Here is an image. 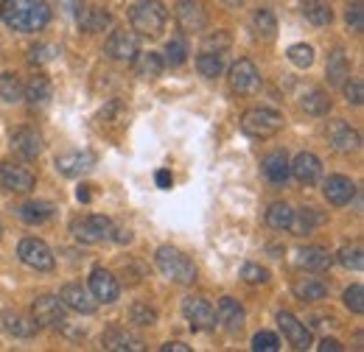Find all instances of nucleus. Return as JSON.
I'll list each match as a JSON object with an SVG mask.
<instances>
[{
  "label": "nucleus",
  "mask_w": 364,
  "mask_h": 352,
  "mask_svg": "<svg viewBox=\"0 0 364 352\" xmlns=\"http://www.w3.org/2000/svg\"><path fill=\"white\" fill-rule=\"evenodd\" d=\"M289 62L294 65V67H311L314 65V48L311 45H291L289 48Z\"/></svg>",
  "instance_id": "obj_39"
},
{
  "label": "nucleus",
  "mask_w": 364,
  "mask_h": 352,
  "mask_svg": "<svg viewBox=\"0 0 364 352\" xmlns=\"http://www.w3.org/2000/svg\"><path fill=\"white\" fill-rule=\"evenodd\" d=\"M17 255H20L23 263L31 265V268H37V271H50V268L56 265L53 252L48 249V243L46 241H40V238H26V241H20Z\"/></svg>",
  "instance_id": "obj_6"
},
{
  "label": "nucleus",
  "mask_w": 364,
  "mask_h": 352,
  "mask_svg": "<svg viewBox=\"0 0 364 352\" xmlns=\"http://www.w3.org/2000/svg\"><path fill=\"white\" fill-rule=\"evenodd\" d=\"M0 17L14 31H40L50 20V9L46 0H3Z\"/></svg>",
  "instance_id": "obj_1"
},
{
  "label": "nucleus",
  "mask_w": 364,
  "mask_h": 352,
  "mask_svg": "<svg viewBox=\"0 0 364 352\" xmlns=\"http://www.w3.org/2000/svg\"><path fill=\"white\" fill-rule=\"evenodd\" d=\"M182 313H185V319L191 321L193 330H213L216 327V310L202 297H188L182 302Z\"/></svg>",
  "instance_id": "obj_8"
},
{
  "label": "nucleus",
  "mask_w": 364,
  "mask_h": 352,
  "mask_svg": "<svg viewBox=\"0 0 364 352\" xmlns=\"http://www.w3.org/2000/svg\"><path fill=\"white\" fill-rule=\"evenodd\" d=\"M157 268L168 280H174L180 285H191L196 280V265H193V260L188 255H182L180 249H174V246H160L157 249Z\"/></svg>",
  "instance_id": "obj_3"
},
{
  "label": "nucleus",
  "mask_w": 364,
  "mask_h": 352,
  "mask_svg": "<svg viewBox=\"0 0 364 352\" xmlns=\"http://www.w3.org/2000/svg\"><path fill=\"white\" fill-rule=\"evenodd\" d=\"M297 265L309 268V271H325L331 265V255L322 246H306V249L297 252Z\"/></svg>",
  "instance_id": "obj_26"
},
{
  "label": "nucleus",
  "mask_w": 364,
  "mask_h": 352,
  "mask_svg": "<svg viewBox=\"0 0 364 352\" xmlns=\"http://www.w3.org/2000/svg\"><path fill=\"white\" fill-rule=\"evenodd\" d=\"M325 294H328V285H325L322 280L300 277V280L294 282V297L303 299V302H319V299H325Z\"/></svg>",
  "instance_id": "obj_25"
},
{
  "label": "nucleus",
  "mask_w": 364,
  "mask_h": 352,
  "mask_svg": "<svg viewBox=\"0 0 364 352\" xmlns=\"http://www.w3.org/2000/svg\"><path fill=\"white\" fill-rule=\"evenodd\" d=\"M241 129L250 134V137H272L283 129V118L274 112V109H264V106H258V109H247L244 112V118H241Z\"/></svg>",
  "instance_id": "obj_4"
},
{
  "label": "nucleus",
  "mask_w": 364,
  "mask_h": 352,
  "mask_svg": "<svg viewBox=\"0 0 364 352\" xmlns=\"http://www.w3.org/2000/svg\"><path fill=\"white\" fill-rule=\"evenodd\" d=\"M328 84H333V87H339V84H345V79L350 76V62H348V56L342 53V50H333L331 56H328Z\"/></svg>",
  "instance_id": "obj_28"
},
{
  "label": "nucleus",
  "mask_w": 364,
  "mask_h": 352,
  "mask_svg": "<svg viewBox=\"0 0 364 352\" xmlns=\"http://www.w3.org/2000/svg\"><path fill=\"white\" fill-rule=\"evenodd\" d=\"M59 299H62L65 308L76 310V313H95V299H90V294L76 282H68L59 291Z\"/></svg>",
  "instance_id": "obj_18"
},
{
  "label": "nucleus",
  "mask_w": 364,
  "mask_h": 352,
  "mask_svg": "<svg viewBox=\"0 0 364 352\" xmlns=\"http://www.w3.org/2000/svg\"><path fill=\"white\" fill-rule=\"evenodd\" d=\"M104 53L115 62H132L137 56V37L132 31H112L104 43Z\"/></svg>",
  "instance_id": "obj_12"
},
{
  "label": "nucleus",
  "mask_w": 364,
  "mask_h": 352,
  "mask_svg": "<svg viewBox=\"0 0 364 352\" xmlns=\"http://www.w3.org/2000/svg\"><path fill=\"white\" fill-rule=\"evenodd\" d=\"M241 277H244V282H250V285H264V282L269 280L267 268H261V265H255V263L244 265V268H241Z\"/></svg>",
  "instance_id": "obj_46"
},
{
  "label": "nucleus",
  "mask_w": 364,
  "mask_h": 352,
  "mask_svg": "<svg viewBox=\"0 0 364 352\" xmlns=\"http://www.w3.org/2000/svg\"><path fill=\"white\" fill-rule=\"evenodd\" d=\"M319 352H342V344L336 339H322L319 341Z\"/></svg>",
  "instance_id": "obj_50"
},
{
  "label": "nucleus",
  "mask_w": 364,
  "mask_h": 352,
  "mask_svg": "<svg viewBox=\"0 0 364 352\" xmlns=\"http://www.w3.org/2000/svg\"><path fill=\"white\" fill-rule=\"evenodd\" d=\"M230 6H238V3H241V0H228Z\"/></svg>",
  "instance_id": "obj_56"
},
{
  "label": "nucleus",
  "mask_w": 364,
  "mask_h": 352,
  "mask_svg": "<svg viewBox=\"0 0 364 352\" xmlns=\"http://www.w3.org/2000/svg\"><path fill=\"white\" fill-rule=\"evenodd\" d=\"M252 350L255 352H277L280 350V341H277L274 333H258V336L252 339Z\"/></svg>",
  "instance_id": "obj_47"
},
{
  "label": "nucleus",
  "mask_w": 364,
  "mask_h": 352,
  "mask_svg": "<svg viewBox=\"0 0 364 352\" xmlns=\"http://www.w3.org/2000/svg\"><path fill=\"white\" fill-rule=\"evenodd\" d=\"M0 235H3V229H0Z\"/></svg>",
  "instance_id": "obj_57"
},
{
  "label": "nucleus",
  "mask_w": 364,
  "mask_h": 352,
  "mask_svg": "<svg viewBox=\"0 0 364 352\" xmlns=\"http://www.w3.org/2000/svg\"><path fill=\"white\" fill-rule=\"evenodd\" d=\"M177 23L185 34H199L205 31L208 26V17H205V9L199 0H180L177 3Z\"/></svg>",
  "instance_id": "obj_11"
},
{
  "label": "nucleus",
  "mask_w": 364,
  "mask_h": 352,
  "mask_svg": "<svg viewBox=\"0 0 364 352\" xmlns=\"http://www.w3.org/2000/svg\"><path fill=\"white\" fill-rule=\"evenodd\" d=\"M34 174L26 168V165H17V163H9L3 160L0 163V185L6 190H14V193H28L34 187Z\"/></svg>",
  "instance_id": "obj_9"
},
{
  "label": "nucleus",
  "mask_w": 364,
  "mask_h": 352,
  "mask_svg": "<svg viewBox=\"0 0 364 352\" xmlns=\"http://www.w3.org/2000/svg\"><path fill=\"white\" fill-rule=\"evenodd\" d=\"M319 171H322L319 160L314 154H309V151H303V154L291 163V176H294L300 185H314L319 179Z\"/></svg>",
  "instance_id": "obj_23"
},
{
  "label": "nucleus",
  "mask_w": 364,
  "mask_h": 352,
  "mask_svg": "<svg viewBox=\"0 0 364 352\" xmlns=\"http://www.w3.org/2000/svg\"><path fill=\"white\" fill-rule=\"evenodd\" d=\"M76 20H79V26H82V31H104L109 23H112V14L109 11H104V9H98V6H90V9H79L76 11Z\"/></svg>",
  "instance_id": "obj_24"
},
{
  "label": "nucleus",
  "mask_w": 364,
  "mask_h": 352,
  "mask_svg": "<svg viewBox=\"0 0 364 352\" xmlns=\"http://www.w3.org/2000/svg\"><path fill=\"white\" fill-rule=\"evenodd\" d=\"M56 53H59V48H53V45H34L28 50V62L31 65H46V62L56 59Z\"/></svg>",
  "instance_id": "obj_42"
},
{
  "label": "nucleus",
  "mask_w": 364,
  "mask_h": 352,
  "mask_svg": "<svg viewBox=\"0 0 364 352\" xmlns=\"http://www.w3.org/2000/svg\"><path fill=\"white\" fill-rule=\"evenodd\" d=\"M319 221H322V216H317V210H314V207H303L300 213H294V216H291L289 229H294V235L306 238V235H311V232L317 229Z\"/></svg>",
  "instance_id": "obj_30"
},
{
  "label": "nucleus",
  "mask_w": 364,
  "mask_h": 352,
  "mask_svg": "<svg viewBox=\"0 0 364 352\" xmlns=\"http://www.w3.org/2000/svg\"><path fill=\"white\" fill-rule=\"evenodd\" d=\"M230 84L241 95H252V92L261 89V73H258V67L250 59H238L230 67Z\"/></svg>",
  "instance_id": "obj_7"
},
{
  "label": "nucleus",
  "mask_w": 364,
  "mask_h": 352,
  "mask_svg": "<svg viewBox=\"0 0 364 352\" xmlns=\"http://www.w3.org/2000/svg\"><path fill=\"white\" fill-rule=\"evenodd\" d=\"M264 174L272 185H286V179L291 176V163H289L286 151H272L264 157Z\"/></svg>",
  "instance_id": "obj_21"
},
{
  "label": "nucleus",
  "mask_w": 364,
  "mask_h": 352,
  "mask_svg": "<svg viewBox=\"0 0 364 352\" xmlns=\"http://www.w3.org/2000/svg\"><path fill=\"white\" fill-rule=\"evenodd\" d=\"M303 14H306V20L314 23V26H328V23L333 20V11H331L328 0H306V3H303Z\"/></svg>",
  "instance_id": "obj_33"
},
{
  "label": "nucleus",
  "mask_w": 364,
  "mask_h": 352,
  "mask_svg": "<svg viewBox=\"0 0 364 352\" xmlns=\"http://www.w3.org/2000/svg\"><path fill=\"white\" fill-rule=\"evenodd\" d=\"M0 98L9 101V104H14V101L23 98V84L17 82V76H11V73H3L0 76Z\"/></svg>",
  "instance_id": "obj_38"
},
{
  "label": "nucleus",
  "mask_w": 364,
  "mask_h": 352,
  "mask_svg": "<svg viewBox=\"0 0 364 352\" xmlns=\"http://www.w3.org/2000/svg\"><path fill=\"white\" fill-rule=\"evenodd\" d=\"M3 327H6L11 336H17V339H31V336L40 330V324H37L34 319H26L23 313H6V316H3Z\"/></svg>",
  "instance_id": "obj_27"
},
{
  "label": "nucleus",
  "mask_w": 364,
  "mask_h": 352,
  "mask_svg": "<svg viewBox=\"0 0 364 352\" xmlns=\"http://www.w3.org/2000/svg\"><path fill=\"white\" fill-rule=\"evenodd\" d=\"M11 145H14V151H17L20 157H26V160H37L40 151H43V137L34 132V129L23 126V129H17V132L11 134Z\"/></svg>",
  "instance_id": "obj_19"
},
{
  "label": "nucleus",
  "mask_w": 364,
  "mask_h": 352,
  "mask_svg": "<svg viewBox=\"0 0 364 352\" xmlns=\"http://www.w3.org/2000/svg\"><path fill=\"white\" fill-rule=\"evenodd\" d=\"M339 263L345 265V268L359 271V268L364 265L362 246H359V243H353V246H342V249H339Z\"/></svg>",
  "instance_id": "obj_40"
},
{
  "label": "nucleus",
  "mask_w": 364,
  "mask_h": 352,
  "mask_svg": "<svg viewBox=\"0 0 364 352\" xmlns=\"http://www.w3.org/2000/svg\"><path fill=\"white\" fill-rule=\"evenodd\" d=\"M101 344H104V350L143 352V341H140L137 336H132V333H127V330H118V327L107 330V333H104V339H101Z\"/></svg>",
  "instance_id": "obj_22"
},
{
  "label": "nucleus",
  "mask_w": 364,
  "mask_h": 352,
  "mask_svg": "<svg viewBox=\"0 0 364 352\" xmlns=\"http://www.w3.org/2000/svg\"><path fill=\"white\" fill-rule=\"evenodd\" d=\"M328 143L333 145V151H339V154H350V151L359 148L362 137H359L356 129H350L345 121H333V123H328Z\"/></svg>",
  "instance_id": "obj_15"
},
{
  "label": "nucleus",
  "mask_w": 364,
  "mask_h": 352,
  "mask_svg": "<svg viewBox=\"0 0 364 352\" xmlns=\"http://www.w3.org/2000/svg\"><path fill=\"white\" fill-rule=\"evenodd\" d=\"M26 98H28V104H46L48 98H50V82H48L46 76H34L28 84H26Z\"/></svg>",
  "instance_id": "obj_35"
},
{
  "label": "nucleus",
  "mask_w": 364,
  "mask_h": 352,
  "mask_svg": "<svg viewBox=\"0 0 364 352\" xmlns=\"http://www.w3.org/2000/svg\"><path fill=\"white\" fill-rule=\"evenodd\" d=\"M252 31H255V37L264 40V43L274 40V34H277V20H274V14L269 9H258V11L252 14Z\"/></svg>",
  "instance_id": "obj_29"
},
{
  "label": "nucleus",
  "mask_w": 364,
  "mask_h": 352,
  "mask_svg": "<svg viewBox=\"0 0 364 352\" xmlns=\"http://www.w3.org/2000/svg\"><path fill=\"white\" fill-rule=\"evenodd\" d=\"M166 20H168V11L163 0H135L129 9V23L143 37H157L166 28Z\"/></svg>",
  "instance_id": "obj_2"
},
{
  "label": "nucleus",
  "mask_w": 364,
  "mask_h": 352,
  "mask_svg": "<svg viewBox=\"0 0 364 352\" xmlns=\"http://www.w3.org/2000/svg\"><path fill=\"white\" fill-rule=\"evenodd\" d=\"M70 232L82 241V243H101L112 235V221L104 216H85L70 224Z\"/></svg>",
  "instance_id": "obj_5"
},
{
  "label": "nucleus",
  "mask_w": 364,
  "mask_h": 352,
  "mask_svg": "<svg viewBox=\"0 0 364 352\" xmlns=\"http://www.w3.org/2000/svg\"><path fill=\"white\" fill-rule=\"evenodd\" d=\"M345 305H348V310H353V313H364V288L359 282L345 291Z\"/></svg>",
  "instance_id": "obj_45"
},
{
  "label": "nucleus",
  "mask_w": 364,
  "mask_h": 352,
  "mask_svg": "<svg viewBox=\"0 0 364 352\" xmlns=\"http://www.w3.org/2000/svg\"><path fill=\"white\" fill-rule=\"evenodd\" d=\"M345 95H348V101L350 104H362L364 101V87H362V82L359 79H345Z\"/></svg>",
  "instance_id": "obj_49"
},
{
  "label": "nucleus",
  "mask_w": 364,
  "mask_h": 352,
  "mask_svg": "<svg viewBox=\"0 0 364 352\" xmlns=\"http://www.w3.org/2000/svg\"><path fill=\"white\" fill-rule=\"evenodd\" d=\"M92 165H95V157L90 151H68V154L56 157V171L62 176H70V179L85 176L87 171H92Z\"/></svg>",
  "instance_id": "obj_14"
},
{
  "label": "nucleus",
  "mask_w": 364,
  "mask_h": 352,
  "mask_svg": "<svg viewBox=\"0 0 364 352\" xmlns=\"http://www.w3.org/2000/svg\"><path fill=\"white\" fill-rule=\"evenodd\" d=\"M185 56H188V48L182 40H171V43L166 45V62L163 65H171V67H177L185 62Z\"/></svg>",
  "instance_id": "obj_43"
},
{
  "label": "nucleus",
  "mask_w": 364,
  "mask_h": 352,
  "mask_svg": "<svg viewBox=\"0 0 364 352\" xmlns=\"http://www.w3.org/2000/svg\"><path fill=\"white\" fill-rule=\"evenodd\" d=\"M90 291H92V297H95L98 302H104V305L115 302V299H118V294H121V288H118V280H115V277H112L107 268H92Z\"/></svg>",
  "instance_id": "obj_16"
},
{
  "label": "nucleus",
  "mask_w": 364,
  "mask_h": 352,
  "mask_svg": "<svg viewBox=\"0 0 364 352\" xmlns=\"http://www.w3.org/2000/svg\"><path fill=\"white\" fill-rule=\"evenodd\" d=\"M216 321L228 330V333H238L244 327V308L232 299V297H225L219 299V308H216Z\"/></svg>",
  "instance_id": "obj_20"
},
{
  "label": "nucleus",
  "mask_w": 364,
  "mask_h": 352,
  "mask_svg": "<svg viewBox=\"0 0 364 352\" xmlns=\"http://www.w3.org/2000/svg\"><path fill=\"white\" fill-rule=\"evenodd\" d=\"M196 67H199V73H202V76H208V79H216V76H222V70H225L222 53H210V50H202V53L196 56Z\"/></svg>",
  "instance_id": "obj_34"
},
{
  "label": "nucleus",
  "mask_w": 364,
  "mask_h": 352,
  "mask_svg": "<svg viewBox=\"0 0 364 352\" xmlns=\"http://www.w3.org/2000/svg\"><path fill=\"white\" fill-rule=\"evenodd\" d=\"M132 321L135 324H140V327H151L154 321H157V310L149 308V305H143V302H137V305H132Z\"/></svg>",
  "instance_id": "obj_44"
},
{
  "label": "nucleus",
  "mask_w": 364,
  "mask_h": 352,
  "mask_svg": "<svg viewBox=\"0 0 364 352\" xmlns=\"http://www.w3.org/2000/svg\"><path fill=\"white\" fill-rule=\"evenodd\" d=\"M76 196H79V202H90V190H87V187H79Z\"/></svg>",
  "instance_id": "obj_55"
},
{
  "label": "nucleus",
  "mask_w": 364,
  "mask_h": 352,
  "mask_svg": "<svg viewBox=\"0 0 364 352\" xmlns=\"http://www.w3.org/2000/svg\"><path fill=\"white\" fill-rule=\"evenodd\" d=\"M348 26H350V31L353 34H362L364 31V3L362 0H353L350 6H348Z\"/></svg>",
  "instance_id": "obj_41"
},
{
  "label": "nucleus",
  "mask_w": 364,
  "mask_h": 352,
  "mask_svg": "<svg viewBox=\"0 0 364 352\" xmlns=\"http://www.w3.org/2000/svg\"><path fill=\"white\" fill-rule=\"evenodd\" d=\"M291 216H294V210H291L286 202H274L272 207L267 210V224H269L272 229H289Z\"/></svg>",
  "instance_id": "obj_36"
},
{
  "label": "nucleus",
  "mask_w": 364,
  "mask_h": 352,
  "mask_svg": "<svg viewBox=\"0 0 364 352\" xmlns=\"http://www.w3.org/2000/svg\"><path fill=\"white\" fill-rule=\"evenodd\" d=\"M17 216L26 224H43L53 216V207L48 202H26L23 207H17Z\"/></svg>",
  "instance_id": "obj_31"
},
{
  "label": "nucleus",
  "mask_w": 364,
  "mask_h": 352,
  "mask_svg": "<svg viewBox=\"0 0 364 352\" xmlns=\"http://www.w3.org/2000/svg\"><path fill=\"white\" fill-rule=\"evenodd\" d=\"M163 352H191V347L182 341H168V344H163Z\"/></svg>",
  "instance_id": "obj_52"
},
{
  "label": "nucleus",
  "mask_w": 364,
  "mask_h": 352,
  "mask_svg": "<svg viewBox=\"0 0 364 352\" xmlns=\"http://www.w3.org/2000/svg\"><path fill=\"white\" fill-rule=\"evenodd\" d=\"M228 48H230L228 31H216V34H210V37L205 40V50H210V53H225Z\"/></svg>",
  "instance_id": "obj_48"
},
{
  "label": "nucleus",
  "mask_w": 364,
  "mask_h": 352,
  "mask_svg": "<svg viewBox=\"0 0 364 352\" xmlns=\"http://www.w3.org/2000/svg\"><path fill=\"white\" fill-rule=\"evenodd\" d=\"M171 182H174V179H171V171H157V185H160V187H171Z\"/></svg>",
  "instance_id": "obj_54"
},
{
  "label": "nucleus",
  "mask_w": 364,
  "mask_h": 352,
  "mask_svg": "<svg viewBox=\"0 0 364 352\" xmlns=\"http://www.w3.org/2000/svg\"><path fill=\"white\" fill-rule=\"evenodd\" d=\"M34 321L40 327H65V305L56 297H40L34 299Z\"/></svg>",
  "instance_id": "obj_10"
},
{
  "label": "nucleus",
  "mask_w": 364,
  "mask_h": 352,
  "mask_svg": "<svg viewBox=\"0 0 364 352\" xmlns=\"http://www.w3.org/2000/svg\"><path fill=\"white\" fill-rule=\"evenodd\" d=\"M322 193H325V199H328L331 204L342 207V204H350V199L356 196V185H353L348 176H328Z\"/></svg>",
  "instance_id": "obj_17"
},
{
  "label": "nucleus",
  "mask_w": 364,
  "mask_h": 352,
  "mask_svg": "<svg viewBox=\"0 0 364 352\" xmlns=\"http://www.w3.org/2000/svg\"><path fill=\"white\" fill-rule=\"evenodd\" d=\"M135 62V70L137 76H143V79H157L160 73H163V59H160V53H140L132 59Z\"/></svg>",
  "instance_id": "obj_32"
},
{
  "label": "nucleus",
  "mask_w": 364,
  "mask_h": 352,
  "mask_svg": "<svg viewBox=\"0 0 364 352\" xmlns=\"http://www.w3.org/2000/svg\"><path fill=\"white\" fill-rule=\"evenodd\" d=\"M277 324H280V330H283V336H286V341H289L291 347H297V350H309V347H311V333L306 330L303 321H297L294 313L280 310V313H277Z\"/></svg>",
  "instance_id": "obj_13"
},
{
  "label": "nucleus",
  "mask_w": 364,
  "mask_h": 352,
  "mask_svg": "<svg viewBox=\"0 0 364 352\" xmlns=\"http://www.w3.org/2000/svg\"><path fill=\"white\" fill-rule=\"evenodd\" d=\"M59 6H62L65 11H70V14H76V11L82 9V0H59Z\"/></svg>",
  "instance_id": "obj_53"
},
{
  "label": "nucleus",
  "mask_w": 364,
  "mask_h": 352,
  "mask_svg": "<svg viewBox=\"0 0 364 352\" xmlns=\"http://www.w3.org/2000/svg\"><path fill=\"white\" fill-rule=\"evenodd\" d=\"M303 109L309 112V115H328V109H331V98L322 92V89H311V92H306L303 95Z\"/></svg>",
  "instance_id": "obj_37"
},
{
  "label": "nucleus",
  "mask_w": 364,
  "mask_h": 352,
  "mask_svg": "<svg viewBox=\"0 0 364 352\" xmlns=\"http://www.w3.org/2000/svg\"><path fill=\"white\" fill-rule=\"evenodd\" d=\"M109 238H115L118 243H129V241H132V232H129V229H112Z\"/></svg>",
  "instance_id": "obj_51"
}]
</instances>
